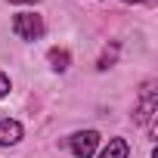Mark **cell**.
I'll use <instances>...</instances> for the list:
<instances>
[{"mask_svg": "<svg viewBox=\"0 0 158 158\" xmlns=\"http://www.w3.org/2000/svg\"><path fill=\"white\" fill-rule=\"evenodd\" d=\"M127 152H130V146L124 139H109V146L102 149L99 158H127Z\"/></svg>", "mask_w": 158, "mask_h": 158, "instance_id": "5", "label": "cell"}, {"mask_svg": "<svg viewBox=\"0 0 158 158\" xmlns=\"http://www.w3.org/2000/svg\"><path fill=\"white\" fill-rule=\"evenodd\" d=\"M22 139V124L19 121H0V146H13Z\"/></svg>", "mask_w": 158, "mask_h": 158, "instance_id": "4", "label": "cell"}, {"mask_svg": "<svg viewBox=\"0 0 158 158\" xmlns=\"http://www.w3.org/2000/svg\"><path fill=\"white\" fill-rule=\"evenodd\" d=\"M155 109H158V102H155V93H152V90H146V93H143V102H139V109L133 112V121H136V124H146V121H152Z\"/></svg>", "mask_w": 158, "mask_h": 158, "instance_id": "3", "label": "cell"}, {"mask_svg": "<svg viewBox=\"0 0 158 158\" xmlns=\"http://www.w3.org/2000/svg\"><path fill=\"white\" fill-rule=\"evenodd\" d=\"M10 3H37V0H10Z\"/></svg>", "mask_w": 158, "mask_h": 158, "instance_id": "9", "label": "cell"}, {"mask_svg": "<svg viewBox=\"0 0 158 158\" xmlns=\"http://www.w3.org/2000/svg\"><path fill=\"white\" fill-rule=\"evenodd\" d=\"M68 62H71V56H68L65 50H50V65H53L56 71H65Z\"/></svg>", "mask_w": 158, "mask_h": 158, "instance_id": "6", "label": "cell"}, {"mask_svg": "<svg viewBox=\"0 0 158 158\" xmlns=\"http://www.w3.org/2000/svg\"><path fill=\"white\" fill-rule=\"evenodd\" d=\"M13 31L22 37V40H37L44 34V19L37 13H19L13 19Z\"/></svg>", "mask_w": 158, "mask_h": 158, "instance_id": "1", "label": "cell"}, {"mask_svg": "<svg viewBox=\"0 0 158 158\" xmlns=\"http://www.w3.org/2000/svg\"><path fill=\"white\" fill-rule=\"evenodd\" d=\"M124 3H155V0H124Z\"/></svg>", "mask_w": 158, "mask_h": 158, "instance_id": "8", "label": "cell"}, {"mask_svg": "<svg viewBox=\"0 0 158 158\" xmlns=\"http://www.w3.org/2000/svg\"><path fill=\"white\" fill-rule=\"evenodd\" d=\"M6 93H10V77H6L3 71H0V99H3Z\"/></svg>", "mask_w": 158, "mask_h": 158, "instance_id": "7", "label": "cell"}, {"mask_svg": "<svg viewBox=\"0 0 158 158\" xmlns=\"http://www.w3.org/2000/svg\"><path fill=\"white\" fill-rule=\"evenodd\" d=\"M99 146V133L96 130H84V133H74L68 139V149L74 152V158H90Z\"/></svg>", "mask_w": 158, "mask_h": 158, "instance_id": "2", "label": "cell"}]
</instances>
